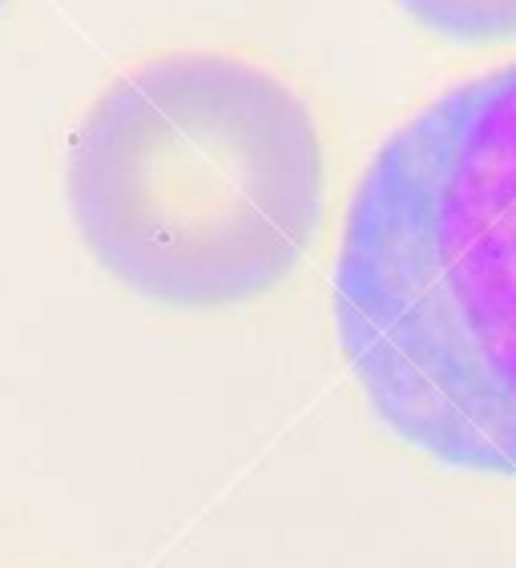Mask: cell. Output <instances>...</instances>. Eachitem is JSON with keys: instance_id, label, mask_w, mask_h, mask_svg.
<instances>
[{"instance_id": "7a4b0ae2", "label": "cell", "mask_w": 516, "mask_h": 568, "mask_svg": "<svg viewBox=\"0 0 516 568\" xmlns=\"http://www.w3.org/2000/svg\"><path fill=\"white\" fill-rule=\"evenodd\" d=\"M73 226L110 278L178 311L283 286L323 222V142L295 89L226 53L121 73L73 130Z\"/></svg>"}, {"instance_id": "277c9868", "label": "cell", "mask_w": 516, "mask_h": 568, "mask_svg": "<svg viewBox=\"0 0 516 568\" xmlns=\"http://www.w3.org/2000/svg\"><path fill=\"white\" fill-rule=\"evenodd\" d=\"M0 9H4V0H0Z\"/></svg>"}, {"instance_id": "3957f363", "label": "cell", "mask_w": 516, "mask_h": 568, "mask_svg": "<svg viewBox=\"0 0 516 568\" xmlns=\"http://www.w3.org/2000/svg\"><path fill=\"white\" fill-rule=\"evenodd\" d=\"M428 33L456 44L516 41V0H396Z\"/></svg>"}, {"instance_id": "6da1fadb", "label": "cell", "mask_w": 516, "mask_h": 568, "mask_svg": "<svg viewBox=\"0 0 516 568\" xmlns=\"http://www.w3.org/2000/svg\"><path fill=\"white\" fill-rule=\"evenodd\" d=\"M331 311L392 436L516 480V61L444 89L372 153Z\"/></svg>"}]
</instances>
